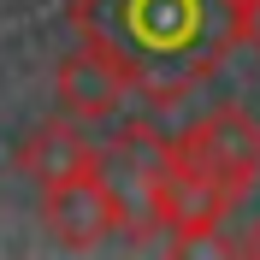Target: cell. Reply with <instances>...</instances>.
Returning <instances> with one entry per match:
<instances>
[{"mask_svg":"<svg viewBox=\"0 0 260 260\" xmlns=\"http://www.w3.org/2000/svg\"><path fill=\"white\" fill-rule=\"evenodd\" d=\"M42 225H48V237L59 248L89 254V248H101L113 231H124V213H118L113 189L101 178V166H89L77 178H59V183L42 189Z\"/></svg>","mask_w":260,"mask_h":260,"instance_id":"obj_5","label":"cell"},{"mask_svg":"<svg viewBox=\"0 0 260 260\" xmlns=\"http://www.w3.org/2000/svg\"><path fill=\"white\" fill-rule=\"evenodd\" d=\"M231 207H237V195L219 178H207L195 160H183L178 142H172V160L160 172V195H154V225L166 231V243L195 248V243H207V237H219Z\"/></svg>","mask_w":260,"mask_h":260,"instance_id":"obj_2","label":"cell"},{"mask_svg":"<svg viewBox=\"0 0 260 260\" xmlns=\"http://www.w3.org/2000/svg\"><path fill=\"white\" fill-rule=\"evenodd\" d=\"M178 154L219 178L231 195H248L260 178V118L248 107H213L178 136Z\"/></svg>","mask_w":260,"mask_h":260,"instance_id":"obj_4","label":"cell"},{"mask_svg":"<svg viewBox=\"0 0 260 260\" xmlns=\"http://www.w3.org/2000/svg\"><path fill=\"white\" fill-rule=\"evenodd\" d=\"M243 42L260 53V0H243Z\"/></svg>","mask_w":260,"mask_h":260,"instance_id":"obj_8","label":"cell"},{"mask_svg":"<svg viewBox=\"0 0 260 260\" xmlns=\"http://www.w3.org/2000/svg\"><path fill=\"white\" fill-rule=\"evenodd\" d=\"M166 160H172V136H160L154 124H118V136L101 148V178L124 213V231H154V195H160Z\"/></svg>","mask_w":260,"mask_h":260,"instance_id":"obj_3","label":"cell"},{"mask_svg":"<svg viewBox=\"0 0 260 260\" xmlns=\"http://www.w3.org/2000/svg\"><path fill=\"white\" fill-rule=\"evenodd\" d=\"M18 172L36 183V189H48V183H59V178H77V172H89V166H101V148L83 136V124L77 118H48V124H36L24 142H18Z\"/></svg>","mask_w":260,"mask_h":260,"instance_id":"obj_7","label":"cell"},{"mask_svg":"<svg viewBox=\"0 0 260 260\" xmlns=\"http://www.w3.org/2000/svg\"><path fill=\"white\" fill-rule=\"evenodd\" d=\"M231 254H254V260H260V219L248 225V237H237V243H231Z\"/></svg>","mask_w":260,"mask_h":260,"instance_id":"obj_9","label":"cell"},{"mask_svg":"<svg viewBox=\"0 0 260 260\" xmlns=\"http://www.w3.org/2000/svg\"><path fill=\"white\" fill-rule=\"evenodd\" d=\"M237 6H243V0H237Z\"/></svg>","mask_w":260,"mask_h":260,"instance_id":"obj_10","label":"cell"},{"mask_svg":"<svg viewBox=\"0 0 260 260\" xmlns=\"http://www.w3.org/2000/svg\"><path fill=\"white\" fill-rule=\"evenodd\" d=\"M53 95H59V113H65V118L95 124V118H113L118 107H124L130 77H124V65H118V59H107L101 48L77 42V48L53 65Z\"/></svg>","mask_w":260,"mask_h":260,"instance_id":"obj_6","label":"cell"},{"mask_svg":"<svg viewBox=\"0 0 260 260\" xmlns=\"http://www.w3.org/2000/svg\"><path fill=\"white\" fill-rule=\"evenodd\" d=\"M77 42L124 65L136 95L172 107L231 59L243 42L237 0H71Z\"/></svg>","mask_w":260,"mask_h":260,"instance_id":"obj_1","label":"cell"}]
</instances>
